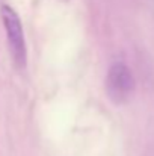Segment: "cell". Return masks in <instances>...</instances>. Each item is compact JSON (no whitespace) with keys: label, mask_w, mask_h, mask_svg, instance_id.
<instances>
[{"label":"cell","mask_w":154,"mask_h":156,"mask_svg":"<svg viewBox=\"0 0 154 156\" xmlns=\"http://www.w3.org/2000/svg\"><path fill=\"white\" fill-rule=\"evenodd\" d=\"M135 91V77L130 68L122 62H115L106 76V93L116 105L125 103Z\"/></svg>","instance_id":"2"},{"label":"cell","mask_w":154,"mask_h":156,"mask_svg":"<svg viewBox=\"0 0 154 156\" xmlns=\"http://www.w3.org/2000/svg\"><path fill=\"white\" fill-rule=\"evenodd\" d=\"M0 15H2L12 59L17 64V67L23 68L27 64V49H26V40H24V32H23V24L20 21V17L15 12V9L11 8L9 5H3L0 8Z\"/></svg>","instance_id":"1"}]
</instances>
